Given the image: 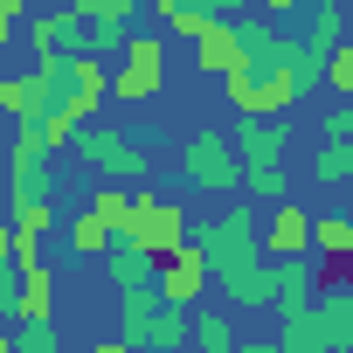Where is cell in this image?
<instances>
[{
  "instance_id": "cell-1",
  "label": "cell",
  "mask_w": 353,
  "mask_h": 353,
  "mask_svg": "<svg viewBox=\"0 0 353 353\" xmlns=\"http://www.w3.org/2000/svg\"><path fill=\"white\" fill-rule=\"evenodd\" d=\"M194 250L208 256V277L222 284V298H229L236 312L270 305V256H263V222H256V208H250V201L222 208V215L201 229V243H194Z\"/></svg>"
},
{
  "instance_id": "cell-2",
  "label": "cell",
  "mask_w": 353,
  "mask_h": 353,
  "mask_svg": "<svg viewBox=\"0 0 353 353\" xmlns=\"http://www.w3.org/2000/svg\"><path fill=\"white\" fill-rule=\"evenodd\" d=\"M77 152H83V166L97 173L104 188H139V181H152V152L132 139V132H118V125H83L77 132Z\"/></svg>"
},
{
  "instance_id": "cell-3",
  "label": "cell",
  "mask_w": 353,
  "mask_h": 353,
  "mask_svg": "<svg viewBox=\"0 0 353 353\" xmlns=\"http://www.w3.org/2000/svg\"><path fill=\"white\" fill-rule=\"evenodd\" d=\"M8 194H14V208H56V152L42 145L35 118L14 125V145H8Z\"/></svg>"
},
{
  "instance_id": "cell-4",
  "label": "cell",
  "mask_w": 353,
  "mask_h": 353,
  "mask_svg": "<svg viewBox=\"0 0 353 353\" xmlns=\"http://www.w3.org/2000/svg\"><path fill=\"white\" fill-rule=\"evenodd\" d=\"M188 229H194L188 201H166V194L139 188V194H132V222L118 229V243H132V250H145V256H173V250L188 243Z\"/></svg>"
},
{
  "instance_id": "cell-5",
  "label": "cell",
  "mask_w": 353,
  "mask_h": 353,
  "mask_svg": "<svg viewBox=\"0 0 353 353\" xmlns=\"http://www.w3.org/2000/svg\"><path fill=\"white\" fill-rule=\"evenodd\" d=\"M305 77H291V70H270V77H256V70H236V77H222V97H229V111L236 118H291L298 104H305Z\"/></svg>"
},
{
  "instance_id": "cell-6",
  "label": "cell",
  "mask_w": 353,
  "mask_h": 353,
  "mask_svg": "<svg viewBox=\"0 0 353 353\" xmlns=\"http://www.w3.org/2000/svg\"><path fill=\"white\" fill-rule=\"evenodd\" d=\"M181 173H188L194 194H236V188H243V159H236L229 132H215V125H201V132L181 145Z\"/></svg>"
},
{
  "instance_id": "cell-7",
  "label": "cell",
  "mask_w": 353,
  "mask_h": 353,
  "mask_svg": "<svg viewBox=\"0 0 353 353\" xmlns=\"http://www.w3.org/2000/svg\"><path fill=\"white\" fill-rule=\"evenodd\" d=\"M166 90V35H125L118 42V70H111V97H125V104H145V97H159Z\"/></svg>"
},
{
  "instance_id": "cell-8",
  "label": "cell",
  "mask_w": 353,
  "mask_h": 353,
  "mask_svg": "<svg viewBox=\"0 0 353 353\" xmlns=\"http://www.w3.org/2000/svg\"><path fill=\"white\" fill-rule=\"evenodd\" d=\"M152 291H159L166 305L194 312V305H201V291H208V256H201L194 243H181L173 256H159V277H152Z\"/></svg>"
},
{
  "instance_id": "cell-9",
  "label": "cell",
  "mask_w": 353,
  "mask_h": 353,
  "mask_svg": "<svg viewBox=\"0 0 353 353\" xmlns=\"http://www.w3.org/2000/svg\"><path fill=\"white\" fill-rule=\"evenodd\" d=\"M63 8L83 21V35H90V56L104 63V49H118V42L132 35V14H139V0H63Z\"/></svg>"
},
{
  "instance_id": "cell-10",
  "label": "cell",
  "mask_w": 353,
  "mask_h": 353,
  "mask_svg": "<svg viewBox=\"0 0 353 353\" xmlns=\"http://www.w3.org/2000/svg\"><path fill=\"white\" fill-rule=\"evenodd\" d=\"M236 159L243 166H284V152H291V125L284 118H236Z\"/></svg>"
},
{
  "instance_id": "cell-11",
  "label": "cell",
  "mask_w": 353,
  "mask_h": 353,
  "mask_svg": "<svg viewBox=\"0 0 353 353\" xmlns=\"http://www.w3.org/2000/svg\"><path fill=\"white\" fill-rule=\"evenodd\" d=\"M263 256L284 263V256H312V215L298 201H277L270 222H263Z\"/></svg>"
},
{
  "instance_id": "cell-12",
  "label": "cell",
  "mask_w": 353,
  "mask_h": 353,
  "mask_svg": "<svg viewBox=\"0 0 353 353\" xmlns=\"http://www.w3.org/2000/svg\"><path fill=\"white\" fill-rule=\"evenodd\" d=\"M312 312H319V346L325 353H353V284L312 291Z\"/></svg>"
},
{
  "instance_id": "cell-13",
  "label": "cell",
  "mask_w": 353,
  "mask_h": 353,
  "mask_svg": "<svg viewBox=\"0 0 353 353\" xmlns=\"http://www.w3.org/2000/svg\"><path fill=\"white\" fill-rule=\"evenodd\" d=\"M194 63H201V77H236V70H243V35H236V21H201Z\"/></svg>"
},
{
  "instance_id": "cell-14",
  "label": "cell",
  "mask_w": 353,
  "mask_h": 353,
  "mask_svg": "<svg viewBox=\"0 0 353 353\" xmlns=\"http://www.w3.org/2000/svg\"><path fill=\"white\" fill-rule=\"evenodd\" d=\"M104 277L118 284V298H132V291H152V277H159V256H145V250H132V243H111V250H104Z\"/></svg>"
},
{
  "instance_id": "cell-15",
  "label": "cell",
  "mask_w": 353,
  "mask_h": 353,
  "mask_svg": "<svg viewBox=\"0 0 353 353\" xmlns=\"http://www.w3.org/2000/svg\"><path fill=\"white\" fill-rule=\"evenodd\" d=\"M14 319L21 325H56V270L49 263L28 270V277H14Z\"/></svg>"
},
{
  "instance_id": "cell-16",
  "label": "cell",
  "mask_w": 353,
  "mask_h": 353,
  "mask_svg": "<svg viewBox=\"0 0 353 353\" xmlns=\"http://www.w3.org/2000/svg\"><path fill=\"white\" fill-rule=\"evenodd\" d=\"M298 8H312V28H305L298 42H305V49L325 63V56L346 42V0H298Z\"/></svg>"
},
{
  "instance_id": "cell-17",
  "label": "cell",
  "mask_w": 353,
  "mask_h": 353,
  "mask_svg": "<svg viewBox=\"0 0 353 353\" xmlns=\"http://www.w3.org/2000/svg\"><path fill=\"white\" fill-rule=\"evenodd\" d=\"M312 291H319V270H312V256H284V263H270V305H277V312L305 305Z\"/></svg>"
},
{
  "instance_id": "cell-18",
  "label": "cell",
  "mask_w": 353,
  "mask_h": 353,
  "mask_svg": "<svg viewBox=\"0 0 353 353\" xmlns=\"http://www.w3.org/2000/svg\"><path fill=\"white\" fill-rule=\"evenodd\" d=\"M277 353H325L319 346V312H312V298L305 305H291V312H277V339H270Z\"/></svg>"
},
{
  "instance_id": "cell-19",
  "label": "cell",
  "mask_w": 353,
  "mask_h": 353,
  "mask_svg": "<svg viewBox=\"0 0 353 353\" xmlns=\"http://www.w3.org/2000/svg\"><path fill=\"white\" fill-rule=\"evenodd\" d=\"M194 339V312H181V305H159L152 312V325H145V339H139V353L152 346V353H181Z\"/></svg>"
},
{
  "instance_id": "cell-20",
  "label": "cell",
  "mask_w": 353,
  "mask_h": 353,
  "mask_svg": "<svg viewBox=\"0 0 353 353\" xmlns=\"http://www.w3.org/2000/svg\"><path fill=\"white\" fill-rule=\"evenodd\" d=\"M312 250L353 263V215H312Z\"/></svg>"
},
{
  "instance_id": "cell-21",
  "label": "cell",
  "mask_w": 353,
  "mask_h": 353,
  "mask_svg": "<svg viewBox=\"0 0 353 353\" xmlns=\"http://www.w3.org/2000/svg\"><path fill=\"white\" fill-rule=\"evenodd\" d=\"M194 353H236V325H229V312H194V339H188Z\"/></svg>"
},
{
  "instance_id": "cell-22",
  "label": "cell",
  "mask_w": 353,
  "mask_h": 353,
  "mask_svg": "<svg viewBox=\"0 0 353 353\" xmlns=\"http://www.w3.org/2000/svg\"><path fill=\"white\" fill-rule=\"evenodd\" d=\"M243 194H256V201H291V173L284 166H243Z\"/></svg>"
},
{
  "instance_id": "cell-23",
  "label": "cell",
  "mask_w": 353,
  "mask_h": 353,
  "mask_svg": "<svg viewBox=\"0 0 353 353\" xmlns=\"http://www.w3.org/2000/svg\"><path fill=\"white\" fill-rule=\"evenodd\" d=\"M111 243H118V236H111L90 208H83V215H70V250H77V256H104Z\"/></svg>"
},
{
  "instance_id": "cell-24",
  "label": "cell",
  "mask_w": 353,
  "mask_h": 353,
  "mask_svg": "<svg viewBox=\"0 0 353 353\" xmlns=\"http://www.w3.org/2000/svg\"><path fill=\"white\" fill-rule=\"evenodd\" d=\"M132 194H139V188H97V201H90V215H97V222H104V229L118 236V229L132 222Z\"/></svg>"
},
{
  "instance_id": "cell-25",
  "label": "cell",
  "mask_w": 353,
  "mask_h": 353,
  "mask_svg": "<svg viewBox=\"0 0 353 353\" xmlns=\"http://www.w3.org/2000/svg\"><path fill=\"white\" fill-rule=\"evenodd\" d=\"M312 173H319V181H353V139L319 145V152H312Z\"/></svg>"
},
{
  "instance_id": "cell-26",
  "label": "cell",
  "mask_w": 353,
  "mask_h": 353,
  "mask_svg": "<svg viewBox=\"0 0 353 353\" xmlns=\"http://www.w3.org/2000/svg\"><path fill=\"white\" fill-rule=\"evenodd\" d=\"M325 83H332V90H339V104L353 111V35H346V42L325 56Z\"/></svg>"
},
{
  "instance_id": "cell-27",
  "label": "cell",
  "mask_w": 353,
  "mask_h": 353,
  "mask_svg": "<svg viewBox=\"0 0 353 353\" xmlns=\"http://www.w3.org/2000/svg\"><path fill=\"white\" fill-rule=\"evenodd\" d=\"M14 353H70L56 325H14Z\"/></svg>"
},
{
  "instance_id": "cell-28",
  "label": "cell",
  "mask_w": 353,
  "mask_h": 353,
  "mask_svg": "<svg viewBox=\"0 0 353 353\" xmlns=\"http://www.w3.org/2000/svg\"><path fill=\"white\" fill-rule=\"evenodd\" d=\"M339 139H353V111H346V104H332V111L319 118V145H339Z\"/></svg>"
},
{
  "instance_id": "cell-29",
  "label": "cell",
  "mask_w": 353,
  "mask_h": 353,
  "mask_svg": "<svg viewBox=\"0 0 353 353\" xmlns=\"http://www.w3.org/2000/svg\"><path fill=\"white\" fill-rule=\"evenodd\" d=\"M181 8H188V14H208V21H236L243 0H181Z\"/></svg>"
},
{
  "instance_id": "cell-30",
  "label": "cell",
  "mask_w": 353,
  "mask_h": 353,
  "mask_svg": "<svg viewBox=\"0 0 353 353\" xmlns=\"http://www.w3.org/2000/svg\"><path fill=\"white\" fill-rule=\"evenodd\" d=\"M14 270V236H8V222H0V277Z\"/></svg>"
},
{
  "instance_id": "cell-31",
  "label": "cell",
  "mask_w": 353,
  "mask_h": 353,
  "mask_svg": "<svg viewBox=\"0 0 353 353\" xmlns=\"http://www.w3.org/2000/svg\"><path fill=\"white\" fill-rule=\"evenodd\" d=\"M0 319H14V270L0 277Z\"/></svg>"
},
{
  "instance_id": "cell-32",
  "label": "cell",
  "mask_w": 353,
  "mask_h": 353,
  "mask_svg": "<svg viewBox=\"0 0 353 353\" xmlns=\"http://www.w3.org/2000/svg\"><path fill=\"white\" fill-rule=\"evenodd\" d=\"M77 353H139V346H125V339H97V346H77Z\"/></svg>"
},
{
  "instance_id": "cell-33",
  "label": "cell",
  "mask_w": 353,
  "mask_h": 353,
  "mask_svg": "<svg viewBox=\"0 0 353 353\" xmlns=\"http://www.w3.org/2000/svg\"><path fill=\"white\" fill-rule=\"evenodd\" d=\"M263 14H298V0H256Z\"/></svg>"
},
{
  "instance_id": "cell-34",
  "label": "cell",
  "mask_w": 353,
  "mask_h": 353,
  "mask_svg": "<svg viewBox=\"0 0 353 353\" xmlns=\"http://www.w3.org/2000/svg\"><path fill=\"white\" fill-rule=\"evenodd\" d=\"M173 8H181V0H152V14H159V21H166V14H173Z\"/></svg>"
}]
</instances>
